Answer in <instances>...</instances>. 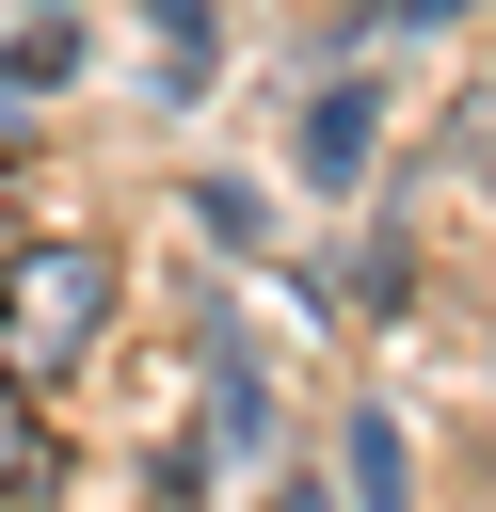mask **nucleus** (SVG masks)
I'll return each instance as SVG.
<instances>
[{
  "label": "nucleus",
  "instance_id": "f257e3e1",
  "mask_svg": "<svg viewBox=\"0 0 496 512\" xmlns=\"http://www.w3.org/2000/svg\"><path fill=\"white\" fill-rule=\"evenodd\" d=\"M112 336V240H16L0 256V384H64Z\"/></svg>",
  "mask_w": 496,
  "mask_h": 512
},
{
  "label": "nucleus",
  "instance_id": "f03ea898",
  "mask_svg": "<svg viewBox=\"0 0 496 512\" xmlns=\"http://www.w3.org/2000/svg\"><path fill=\"white\" fill-rule=\"evenodd\" d=\"M368 160H384V96H368V80H320V96L288 112V176H304V192H352Z\"/></svg>",
  "mask_w": 496,
  "mask_h": 512
},
{
  "label": "nucleus",
  "instance_id": "7ed1b4c3",
  "mask_svg": "<svg viewBox=\"0 0 496 512\" xmlns=\"http://www.w3.org/2000/svg\"><path fill=\"white\" fill-rule=\"evenodd\" d=\"M336 496H352V512H400V496H416V448H400L384 400H352V432H336Z\"/></svg>",
  "mask_w": 496,
  "mask_h": 512
},
{
  "label": "nucleus",
  "instance_id": "20e7f679",
  "mask_svg": "<svg viewBox=\"0 0 496 512\" xmlns=\"http://www.w3.org/2000/svg\"><path fill=\"white\" fill-rule=\"evenodd\" d=\"M32 496V384H0V512Z\"/></svg>",
  "mask_w": 496,
  "mask_h": 512
},
{
  "label": "nucleus",
  "instance_id": "39448f33",
  "mask_svg": "<svg viewBox=\"0 0 496 512\" xmlns=\"http://www.w3.org/2000/svg\"><path fill=\"white\" fill-rule=\"evenodd\" d=\"M400 16H416V32H448V16H464V0H400Z\"/></svg>",
  "mask_w": 496,
  "mask_h": 512
},
{
  "label": "nucleus",
  "instance_id": "423d86ee",
  "mask_svg": "<svg viewBox=\"0 0 496 512\" xmlns=\"http://www.w3.org/2000/svg\"><path fill=\"white\" fill-rule=\"evenodd\" d=\"M288 512H336V496H288Z\"/></svg>",
  "mask_w": 496,
  "mask_h": 512
}]
</instances>
